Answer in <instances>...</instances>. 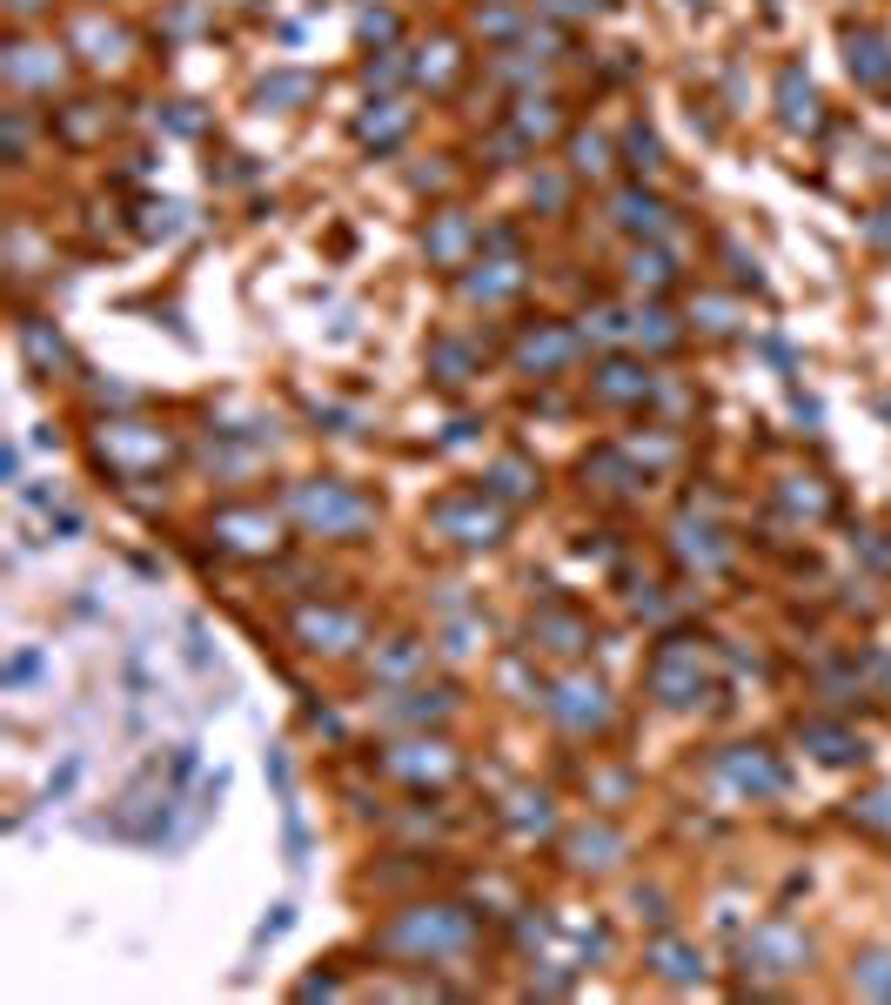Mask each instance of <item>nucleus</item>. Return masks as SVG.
<instances>
[{"instance_id":"14","label":"nucleus","mask_w":891,"mask_h":1005,"mask_svg":"<svg viewBox=\"0 0 891 1005\" xmlns=\"http://www.w3.org/2000/svg\"><path fill=\"white\" fill-rule=\"evenodd\" d=\"M617 852H623V838H617L610 824H584V831L571 838V865H577V872H604V865H617Z\"/></svg>"},{"instance_id":"40","label":"nucleus","mask_w":891,"mask_h":1005,"mask_svg":"<svg viewBox=\"0 0 891 1005\" xmlns=\"http://www.w3.org/2000/svg\"><path fill=\"white\" fill-rule=\"evenodd\" d=\"M8 8H14V14H34V8H47V0H8Z\"/></svg>"},{"instance_id":"34","label":"nucleus","mask_w":891,"mask_h":1005,"mask_svg":"<svg viewBox=\"0 0 891 1005\" xmlns=\"http://www.w3.org/2000/svg\"><path fill=\"white\" fill-rule=\"evenodd\" d=\"M604 168H610V161H604V141H597V134H577V175H604Z\"/></svg>"},{"instance_id":"17","label":"nucleus","mask_w":891,"mask_h":1005,"mask_svg":"<svg viewBox=\"0 0 891 1005\" xmlns=\"http://www.w3.org/2000/svg\"><path fill=\"white\" fill-rule=\"evenodd\" d=\"M851 74L865 80V88H884L891 80V54H884L878 34H851Z\"/></svg>"},{"instance_id":"9","label":"nucleus","mask_w":891,"mask_h":1005,"mask_svg":"<svg viewBox=\"0 0 891 1005\" xmlns=\"http://www.w3.org/2000/svg\"><path fill=\"white\" fill-rule=\"evenodd\" d=\"M382 765H389L395 778H410V785H423V778L443 785V778L456 771V750H449V744H395Z\"/></svg>"},{"instance_id":"1","label":"nucleus","mask_w":891,"mask_h":1005,"mask_svg":"<svg viewBox=\"0 0 891 1005\" xmlns=\"http://www.w3.org/2000/svg\"><path fill=\"white\" fill-rule=\"evenodd\" d=\"M476 926H469V911L456 905H410V911H395L389 926H382V952H402V959H456L469 952Z\"/></svg>"},{"instance_id":"13","label":"nucleus","mask_w":891,"mask_h":1005,"mask_svg":"<svg viewBox=\"0 0 891 1005\" xmlns=\"http://www.w3.org/2000/svg\"><path fill=\"white\" fill-rule=\"evenodd\" d=\"M517 363L523 369H536V376H550V369H563V363H571V335H563V328H530L523 335V343H517Z\"/></svg>"},{"instance_id":"10","label":"nucleus","mask_w":891,"mask_h":1005,"mask_svg":"<svg viewBox=\"0 0 891 1005\" xmlns=\"http://www.w3.org/2000/svg\"><path fill=\"white\" fill-rule=\"evenodd\" d=\"M724 778H731L738 791H751V798H771V791H784V771L764 758V750H731V758H724Z\"/></svg>"},{"instance_id":"23","label":"nucleus","mask_w":891,"mask_h":1005,"mask_svg":"<svg viewBox=\"0 0 891 1005\" xmlns=\"http://www.w3.org/2000/svg\"><path fill=\"white\" fill-rule=\"evenodd\" d=\"M80 41L108 47V61H121V54H128V34H121V28H101V14H80V21H74V47H80Z\"/></svg>"},{"instance_id":"3","label":"nucleus","mask_w":891,"mask_h":1005,"mask_svg":"<svg viewBox=\"0 0 891 1005\" xmlns=\"http://www.w3.org/2000/svg\"><path fill=\"white\" fill-rule=\"evenodd\" d=\"M704 691H710L704 650H697L691 637L658 644V657H651V698H664L671 711H684V704H704Z\"/></svg>"},{"instance_id":"15","label":"nucleus","mask_w":891,"mask_h":1005,"mask_svg":"<svg viewBox=\"0 0 891 1005\" xmlns=\"http://www.w3.org/2000/svg\"><path fill=\"white\" fill-rule=\"evenodd\" d=\"M778 101H784V121H791V128H812V121H818V95H812V80H804L797 67L778 74Z\"/></svg>"},{"instance_id":"5","label":"nucleus","mask_w":891,"mask_h":1005,"mask_svg":"<svg viewBox=\"0 0 891 1005\" xmlns=\"http://www.w3.org/2000/svg\"><path fill=\"white\" fill-rule=\"evenodd\" d=\"M95 450H101V463H108V469H121V476H134V469H161V463H169V436L148 430V423H108V430L95 436Z\"/></svg>"},{"instance_id":"30","label":"nucleus","mask_w":891,"mask_h":1005,"mask_svg":"<svg viewBox=\"0 0 891 1005\" xmlns=\"http://www.w3.org/2000/svg\"><path fill=\"white\" fill-rule=\"evenodd\" d=\"M490 496H510V502L530 496V469H523V463H497V469H490Z\"/></svg>"},{"instance_id":"21","label":"nucleus","mask_w":891,"mask_h":1005,"mask_svg":"<svg viewBox=\"0 0 891 1005\" xmlns=\"http://www.w3.org/2000/svg\"><path fill=\"white\" fill-rule=\"evenodd\" d=\"M536 637H550L543 650H584V624L563 617V610H543V617H536Z\"/></svg>"},{"instance_id":"4","label":"nucleus","mask_w":891,"mask_h":1005,"mask_svg":"<svg viewBox=\"0 0 891 1005\" xmlns=\"http://www.w3.org/2000/svg\"><path fill=\"white\" fill-rule=\"evenodd\" d=\"M430 523H436L449 543H463V550H482V543H497V537H503V510H497V496H490V489L443 496L436 510H430Z\"/></svg>"},{"instance_id":"33","label":"nucleus","mask_w":891,"mask_h":1005,"mask_svg":"<svg viewBox=\"0 0 891 1005\" xmlns=\"http://www.w3.org/2000/svg\"><path fill=\"white\" fill-rule=\"evenodd\" d=\"M436 369H443V382H463V369H469V349H463V343H436Z\"/></svg>"},{"instance_id":"27","label":"nucleus","mask_w":891,"mask_h":1005,"mask_svg":"<svg viewBox=\"0 0 891 1005\" xmlns=\"http://www.w3.org/2000/svg\"><path fill=\"white\" fill-rule=\"evenodd\" d=\"M463 241H469V221H463V215H443V228L430 235V256H436V262H456Z\"/></svg>"},{"instance_id":"26","label":"nucleus","mask_w":891,"mask_h":1005,"mask_svg":"<svg viewBox=\"0 0 891 1005\" xmlns=\"http://www.w3.org/2000/svg\"><path fill=\"white\" fill-rule=\"evenodd\" d=\"M851 979H858V992H878V998H891V952H865Z\"/></svg>"},{"instance_id":"19","label":"nucleus","mask_w":891,"mask_h":1005,"mask_svg":"<svg viewBox=\"0 0 891 1005\" xmlns=\"http://www.w3.org/2000/svg\"><path fill=\"white\" fill-rule=\"evenodd\" d=\"M651 965L664 972V979H677V985H691V979H704V959L684 945V939H658L651 945Z\"/></svg>"},{"instance_id":"29","label":"nucleus","mask_w":891,"mask_h":1005,"mask_svg":"<svg viewBox=\"0 0 891 1005\" xmlns=\"http://www.w3.org/2000/svg\"><path fill=\"white\" fill-rule=\"evenodd\" d=\"M630 282H637V289H643V282H651V289H664V282H671V256H658V248L643 256V248H637V262H630Z\"/></svg>"},{"instance_id":"38","label":"nucleus","mask_w":891,"mask_h":1005,"mask_svg":"<svg viewBox=\"0 0 891 1005\" xmlns=\"http://www.w3.org/2000/svg\"><path fill=\"white\" fill-rule=\"evenodd\" d=\"M865 818H878V824H891V791H871V798H865Z\"/></svg>"},{"instance_id":"2","label":"nucleus","mask_w":891,"mask_h":1005,"mask_svg":"<svg viewBox=\"0 0 891 1005\" xmlns=\"http://www.w3.org/2000/svg\"><path fill=\"white\" fill-rule=\"evenodd\" d=\"M289 510H295V523L308 530V537H356V530H369V502L349 489V483H336V476H315V483H295V496H289Z\"/></svg>"},{"instance_id":"18","label":"nucleus","mask_w":891,"mask_h":1005,"mask_svg":"<svg viewBox=\"0 0 891 1005\" xmlns=\"http://www.w3.org/2000/svg\"><path fill=\"white\" fill-rule=\"evenodd\" d=\"M617 221H623L630 235H658V228H664V202L643 195V188H630V195H617Z\"/></svg>"},{"instance_id":"25","label":"nucleus","mask_w":891,"mask_h":1005,"mask_svg":"<svg viewBox=\"0 0 891 1005\" xmlns=\"http://www.w3.org/2000/svg\"><path fill=\"white\" fill-rule=\"evenodd\" d=\"M490 275H469V295H482V302H497V295H510L523 275H517V262H482Z\"/></svg>"},{"instance_id":"12","label":"nucleus","mask_w":891,"mask_h":1005,"mask_svg":"<svg viewBox=\"0 0 891 1005\" xmlns=\"http://www.w3.org/2000/svg\"><path fill=\"white\" fill-rule=\"evenodd\" d=\"M8 80H14V88H54V80H61V54L54 47H8Z\"/></svg>"},{"instance_id":"35","label":"nucleus","mask_w":891,"mask_h":1005,"mask_svg":"<svg viewBox=\"0 0 891 1005\" xmlns=\"http://www.w3.org/2000/svg\"><path fill=\"white\" fill-rule=\"evenodd\" d=\"M295 95H308V80H302V74H282V80H262V101H295Z\"/></svg>"},{"instance_id":"28","label":"nucleus","mask_w":891,"mask_h":1005,"mask_svg":"<svg viewBox=\"0 0 891 1005\" xmlns=\"http://www.w3.org/2000/svg\"><path fill=\"white\" fill-rule=\"evenodd\" d=\"M677 550H684L691 563H704V570H717V563H724V543H710V530H691V523L677 530Z\"/></svg>"},{"instance_id":"36","label":"nucleus","mask_w":891,"mask_h":1005,"mask_svg":"<svg viewBox=\"0 0 891 1005\" xmlns=\"http://www.w3.org/2000/svg\"><path fill=\"white\" fill-rule=\"evenodd\" d=\"M630 154H637V168H658V141L643 128H630Z\"/></svg>"},{"instance_id":"6","label":"nucleus","mask_w":891,"mask_h":1005,"mask_svg":"<svg viewBox=\"0 0 891 1005\" xmlns=\"http://www.w3.org/2000/svg\"><path fill=\"white\" fill-rule=\"evenodd\" d=\"M543 711H550L563 731H577V737H584V731H597V724L610 717V698H604V684H597V678H563V684L543 698Z\"/></svg>"},{"instance_id":"20","label":"nucleus","mask_w":891,"mask_h":1005,"mask_svg":"<svg viewBox=\"0 0 891 1005\" xmlns=\"http://www.w3.org/2000/svg\"><path fill=\"white\" fill-rule=\"evenodd\" d=\"M804 744H812L825 765H845V758H858V737H851V731H832V724H804Z\"/></svg>"},{"instance_id":"8","label":"nucleus","mask_w":891,"mask_h":1005,"mask_svg":"<svg viewBox=\"0 0 891 1005\" xmlns=\"http://www.w3.org/2000/svg\"><path fill=\"white\" fill-rule=\"evenodd\" d=\"M215 537L241 556H269L275 550V517L269 510H221L215 517Z\"/></svg>"},{"instance_id":"24","label":"nucleus","mask_w":891,"mask_h":1005,"mask_svg":"<svg viewBox=\"0 0 891 1005\" xmlns=\"http://www.w3.org/2000/svg\"><path fill=\"white\" fill-rule=\"evenodd\" d=\"M410 704H389V717H402V724H423V717H443L449 711V691H402Z\"/></svg>"},{"instance_id":"16","label":"nucleus","mask_w":891,"mask_h":1005,"mask_svg":"<svg viewBox=\"0 0 891 1005\" xmlns=\"http://www.w3.org/2000/svg\"><path fill=\"white\" fill-rule=\"evenodd\" d=\"M597 396H604V402H643V396H651V376L630 369V363H604Z\"/></svg>"},{"instance_id":"11","label":"nucleus","mask_w":891,"mask_h":1005,"mask_svg":"<svg viewBox=\"0 0 891 1005\" xmlns=\"http://www.w3.org/2000/svg\"><path fill=\"white\" fill-rule=\"evenodd\" d=\"M745 959H764L758 972H797L804 965V939H791L784 926H758L751 945H745Z\"/></svg>"},{"instance_id":"7","label":"nucleus","mask_w":891,"mask_h":1005,"mask_svg":"<svg viewBox=\"0 0 891 1005\" xmlns=\"http://www.w3.org/2000/svg\"><path fill=\"white\" fill-rule=\"evenodd\" d=\"M295 637H302L308 650L343 657V650H356V644H362V624H356L349 610H302V617H295Z\"/></svg>"},{"instance_id":"32","label":"nucleus","mask_w":891,"mask_h":1005,"mask_svg":"<svg viewBox=\"0 0 891 1005\" xmlns=\"http://www.w3.org/2000/svg\"><path fill=\"white\" fill-rule=\"evenodd\" d=\"M416 663H423V644H395V650L382 657V678H410Z\"/></svg>"},{"instance_id":"39","label":"nucleus","mask_w":891,"mask_h":1005,"mask_svg":"<svg viewBox=\"0 0 891 1005\" xmlns=\"http://www.w3.org/2000/svg\"><path fill=\"white\" fill-rule=\"evenodd\" d=\"M34 670H41V657H14V663H8V684H28Z\"/></svg>"},{"instance_id":"37","label":"nucleus","mask_w":891,"mask_h":1005,"mask_svg":"<svg viewBox=\"0 0 891 1005\" xmlns=\"http://www.w3.org/2000/svg\"><path fill=\"white\" fill-rule=\"evenodd\" d=\"M289 932V905H275V918H262V932H256V952L269 945V939H282Z\"/></svg>"},{"instance_id":"22","label":"nucleus","mask_w":891,"mask_h":1005,"mask_svg":"<svg viewBox=\"0 0 891 1005\" xmlns=\"http://www.w3.org/2000/svg\"><path fill=\"white\" fill-rule=\"evenodd\" d=\"M389 115H369L362 121V141H376V148H395L402 134H410V108H395V101H382Z\"/></svg>"},{"instance_id":"31","label":"nucleus","mask_w":891,"mask_h":1005,"mask_svg":"<svg viewBox=\"0 0 891 1005\" xmlns=\"http://www.w3.org/2000/svg\"><path fill=\"white\" fill-rule=\"evenodd\" d=\"M21 343H28V356H34V363H67V349H61V335H54V343H47V328H41V322H21Z\"/></svg>"}]
</instances>
